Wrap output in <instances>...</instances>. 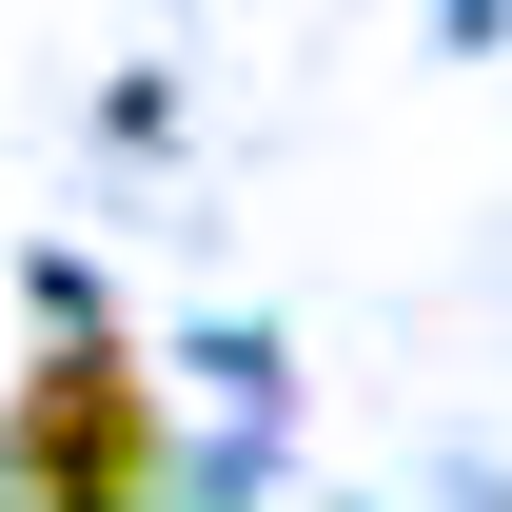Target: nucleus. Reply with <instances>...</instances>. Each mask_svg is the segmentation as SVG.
I'll use <instances>...</instances> for the list:
<instances>
[{
  "mask_svg": "<svg viewBox=\"0 0 512 512\" xmlns=\"http://www.w3.org/2000/svg\"><path fill=\"white\" fill-rule=\"evenodd\" d=\"M0 473H20L40 512H138L158 493V394H138V355H99V335L40 355L20 414H0Z\"/></svg>",
  "mask_w": 512,
  "mask_h": 512,
  "instance_id": "nucleus-1",
  "label": "nucleus"
}]
</instances>
